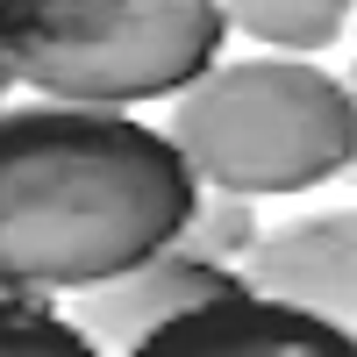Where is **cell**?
<instances>
[{
  "label": "cell",
  "instance_id": "5b68a950",
  "mask_svg": "<svg viewBox=\"0 0 357 357\" xmlns=\"http://www.w3.org/2000/svg\"><path fill=\"white\" fill-rule=\"evenodd\" d=\"M236 279H243L236 264H215V257H200V250H186L172 236V243L143 250L136 264H122V272L65 293V301H72L65 314L93 336V350H136L151 329H165L172 314H186L200 301H215V293H229Z\"/></svg>",
  "mask_w": 357,
  "mask_h": 357
},
{
  "label": "cell",
  "instance_id": "6da1fadb",
  "mask_svg": "<svg viewBox=\"0 0 357 357\" xmlns=\"http://www.w3.org/2000/svg\"><path fill=\"white\" fill-rule=\"evenodd\" d=\"M200 193L178 143L129 107L0 100V286L79 293L178 236Z\"/></svg>",
  "mask_w": 357,
  "mask_h": 357
},
{
  "label": "cell",
  "instance_id": "8fae6325",
  "mask_svg": "<svg viewBox=\"0 0 357 357\" xmlns=\"http://www.w3.org/2000/svg\"><path fill=\"white\" fill-rule=\"evenodd\" d=\"M343 178H350V186H357V151H350V165H343Z\"/></svg>",
  "mask_w": 357,
  "mask_h": 357
},
{
  "label": "cell",
  "instance_id": "7a4b0ae2",
  "mask_svg": "<svg viewBox=\"0 0 357 357\" xmlns=\"http://www.w3.org/2000/svg\"><path fill=\"white\" fill-rule=\"evenodd\" d=\"M165 136L200 186L229 193H314L357 151V86L293 50L215 57L172 93Z\"/></svg>",
  "mask_w": 357,
  "mask_h": 357
},
{
  "label": "cell",
  "instance_id": "9c48e42d",
  "mask_svg": "<svg viewBox=\"0 0 357 357\" xmlns=\"http://www.w3.org/2000/svg\"><path fill=\"white\" fill-rule=\"evenodd\" d=\"M257 200L250 193H229V186H200L193 207H186V222H178V243L200 250V257H215V264H243V250L257 243Z\"/></svg>",
  "mask_w": 357,
  "mask_h": 357
},
{
  "label": "cell",
  "instance_id": "277c9868",
  "mask_svg": "<svg viewBox=\"0 0 357 357\" xmlns=\"http://www.w3.org/2000/svg\"><path fill=\"white\" fill-rule=\"evenodd\" d=\"M136 350L143 357H350L357 329L236 279L229 293H215V301L172 314L165 329H151Z\"/></svg>",
  "mask_w": 357,
  "mask_h": 357
},
{
  "label": "cell",
  "instance_id": "52a82bcc",
  "mask_svg": "<svg viewBox=\"0 0 357 357\" xmlns=\"http://www.w3.org/2000/svg\"><path fill=\"white\" fill-rule=\"evenodd\" d=\"M222 15L236 36H250L264 50L314 57L343 36V22L357 15V0H222Z\"/></svg>",
  "mask_w": 357,
  "mask_h": 357
},
{
  "label": "cell",
  "instance_id": "30bf717a",
  "mask_svg": "<svg viewBox=\"0 0 357 357\" xmlns=\"http://www.w3.org/2000/svg\"><path fill=\"white\" fill-rule=\"evenodd\" d=\"M15 93V72H8V57H0V100H8Z\"/></svg>",
  "mask_w": 357,
  "mask_h": 357
},
{
  "label": "cell",
  "instance_id": "7c38bea8",
  "mask_svg": "<svg viewBox=\"0 0 357 357\" xmlns=\"http://www.w3.org/2000/svg\"><path fill=\"white\" fill-rule=\"evenodd\" d=\"M350 86H357V57H350Z\"/></svg>",
  "mask_w": 357,
  "mask_h": 357
},
{
  "label": "cell",
  "instance_id": "ba28073f",
  "mask_svg": "<svg viewBox=\"0 0 357 357\" xmlns=\"http://www.w3.org/2000/svg\"><path fill=\"white\" fill-rule=\"evenodd\" d=\"M0 357H93V336L57 314L43 293L0 286Z\"/></svg>",
  "mask_w": 357,
  "mask_h": 357
},
{
  "label": "cell",
  "instance_id": "8992f818",
  "mask_svg": "<svg viewBox=\"0 0 357 357\" xmlns=\"http://www.w3.org/2000/svg\"><path fill=\"white\" fill-rule=\"evenodd\" d=\"M236 272L257 293H279L293 307H314L357 329V207H314L279 229H257Z\"/></svg>",
  "mask_w": 357,
  "mask_h": 357
},
{
  "label": "cell",
  "instance_id": "3957f363",
  "mask_svg": "<svg viewBox=\"0 0 357 357\" xmlns=\"http://www.w3.org/2000/svg\"><path fill=\"white\" fill-rule=\"evenodd\" d=\"M229 43L222 0H0V57L43 100H172Z\"/></svg>",
  "mask_w": 357,
  "mask_h": 357
}]
</instances>
